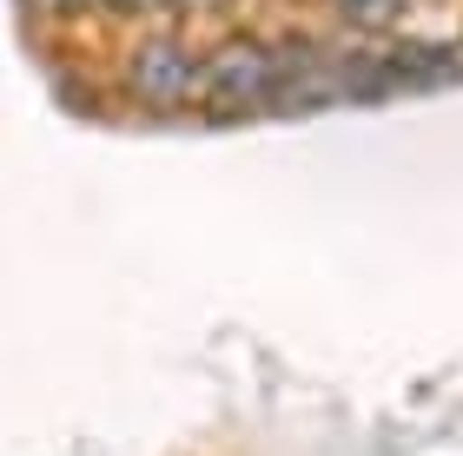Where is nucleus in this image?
<instances>
[{
    "instance_id": "obj_1",
    "label": "nucleus",
    "mask_w": 463,
    "mask_h": 456,
    "mask_svg": "<svg viewBox=\"0 0 463 456\" xmlns=\"http://www.w3.org/2000/svg\"><path fill=\"white\" fill-rule=\"evenodd\" d=\"M199 93V40L179 27H139L113 53V99L139 119H185Z\"/></svg>"
},
{
    "instance_id": "obj_2",
    "label": "nucleus",
    "mask_w": 463,
    "mask_h": 456,
    "mask_svg": "<svg viewBox=\"0 0 463 456\" xmlns=\"http://www.w3.org/2000/svg\"><path fill=\"white\" fill-rule=\"evenodd\" d=\"M265 113H271V40L225 33L213 47H199L193 119H205V126H251Z\"/></svg>"
},
{
    "instance_id": "obj_3",
    "label": "nucleus",
    "mask_w": 463,
    "mask_h": 456,
    "mask_svg": "<svg viewBox=\"0 0 463 456\" xmlns=\"http://www.w3.org/2000/svg\"><path fill=\"white\" fill-rule=\"evenodd\" d=\"M338 99V53L311 33L271 40V113H325Z\"/></svg>"
},
{
    "instance_id": "obj_4",
    "label": "nucleus",
    "mask_w": 463,
    "mask_h": 456,
    "mask_svg": "<svg viewBox=\"0 0 463 456\" xmlns=\"http://www.w3.org/2000/svg\"><path fill=\"white\" fill-rule=\"evenodd\" d=\"M232 0H99V20H139V27H173V20H193V14H219Z\"/></svg>"
},
{
    "instance_id": "obj_5",
    "label": "nucleus",
    "mask_w": 463,
    "mask_h": 456,
    "mask_svg": "<svg viewBox=\"0 0 463 456\" xmlns=\"http://www.w3.org/2000/svg\"><path fill=\"white\" fill-rule=\"evenodd\" d=\"M325 7H331V20H345L351 33H391L411 0H325Z\"/></svg>"
},
{
    "instance_id": "obj_6",
    "label": "nucleus",
    "mask_w": 463,
    "mask_h": 456,
    "mask_svg": "<svg viewBox=\"0 0 463 456\" xmlns=\"http://www.w3.org/2000/svg\"><path fill=\"white\" fill-rule=\"evenodd\" d=\"M40 27H87V20H99V0H20Z\"/></svg>"
}]
</instances>
